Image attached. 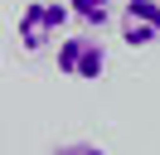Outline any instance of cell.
<instances>
[{"instance_id":"6da1fadb","label":"cell","mask_w":160,"mask_h":155,"mask_svg":"<svg viewBox=\"0 0 160 155\" xmlns=\"http://www.w3.org/2000/svg\"><path fill=\"white\" fill-rule=\"evenodd\" d=\"M73 10L58 5V0H29V5L20 10V24H15V39H20L24 53H44L49 44H58L63 24H68Z\"/></svg>"},{"instance_id":"7a4b0ae2","label":"cell","mask_w":160,"mask_h":155,"mask_svg":"<svg viewBox=\"0 0 160 155\" xmlns=\"http://www.w3.org/2000/svg\"><path fill=\"white\" fill-rule=\"evenodd\" d=\"M58 73L63 78H78V82H97L107 73V48L97 44L92 34H73L58 44Z\"/></svg>"},{"instance_id":"3957f363","label":"cell","mask_w":160,"mask_h":155,"mask_svg":"<svg viewBox=\"0 0 160 155\" xmlns=\"http://www.w3.org/2000/svg\"><path fill=\"white\" fill-rule=\"evenodd\" d=\"M117 29H121V39H126L131 48L155 44V39H160V0H126Z\"/></svg>"},{"instance_id":"277c9868","label":"cell","mask_w":160,"mask_h":155,"mask_svg":"<svg viewBox=\"0 0 160 155\" xmlns=\"http://www.w3.org/2000/svg\"><path fill=\"white\" fill-rule=\"evenodd\" d=\"M68 10H73V19H82L92 29H102L112 19V0H68Z\"/></svg>"},{"instance_id":"5b68a950","label":"cell","mask_w":160,"mask_h":155,"mask_svg":"<svg viewBox=\"0 0 160 155\" xmlns=\"http://www.w3.org/2000/svg\"><path fill=\"white\" fill-rule=\"evenodd\" d=\"M53 155H107L102 145H92V141H68V145H58Z\"/></svg>"}]
</instances>
